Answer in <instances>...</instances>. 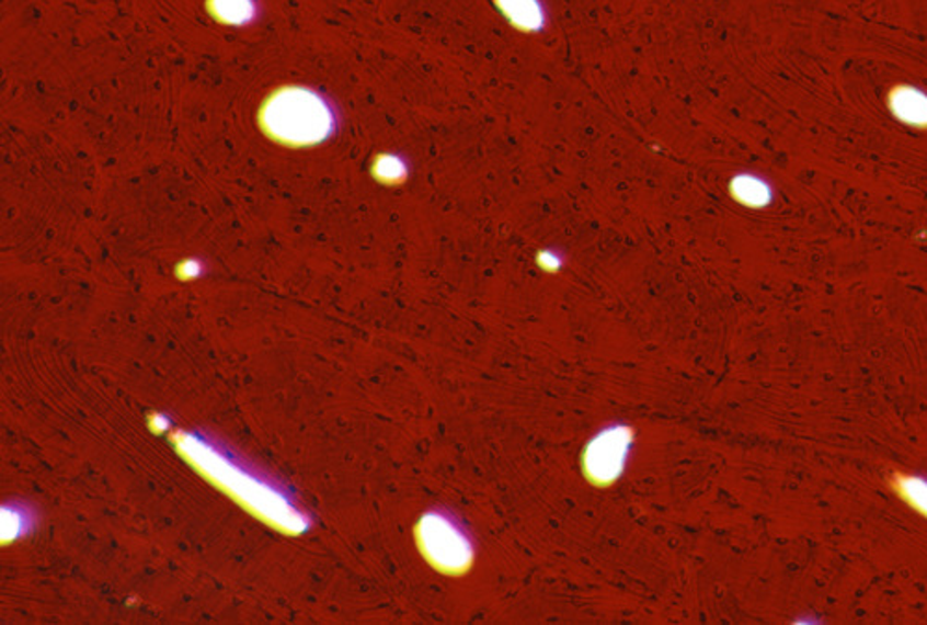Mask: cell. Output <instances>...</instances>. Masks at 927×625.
Segmentation results:
<instances>
[{
  "mask_svg": "<svg viewBox=\"0 0 927 625\" xmlns=\"http://www.w3.org/2000/svg\"><path fill=\"white\" fill-rule=\"evenodd\" d=\"M264 127L286 144H313L331 128V114L318 96L289 90L273 96L264 109Z\"/></svg>",
  "mask_w": 927,
  "mask_h": 625,
  "instance_id": "6da1fadb",
  "label": "cell"
},
{
  "mask_svg": "<svg viewBox=\"0 0 927 625\" xmlns=\"http://www.w3.org/2000/svg\"><path fill=\"white\" fill-rule=\"evenodd\" d=\"M736 186L741 190V195H757L755 198H763L765 195H768V190H766L765 184L760 181H755L753 177L749 179H744V181H736Z\"/></svg>",
  "mask_w": 927,
  "mask_h": 625,
  "instance_id": "7a4b0ae2",
  "label": "cell"
}]
</instances>
